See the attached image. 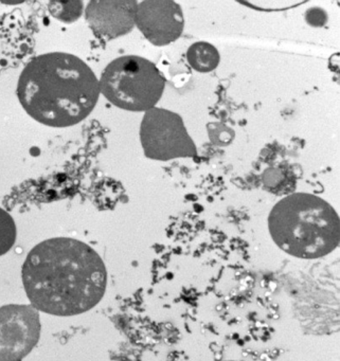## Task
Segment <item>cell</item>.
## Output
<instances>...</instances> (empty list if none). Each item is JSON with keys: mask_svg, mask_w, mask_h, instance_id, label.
Segmentation results:
<instances>
[{"mask_svg": "<svg viewBox=\"0 0 340 361\" xmlns=\"http://www.w3.org/2000/svg\"><path fill=\"white\" fill-rule=\"evenodd\" d=\"M166 84L159 68L139 56L115 59L99 80L100 94L114 106L130 113H145L157 106Z\"/></svg>", "mask_w": 340, "mask_h": 361, "instance_id": "cell-4", "label": "cell"}, {"mask_svg": "<svg viewBox=\"0 0 340 361\" xmlns=\"http://www.w3.org/2000/svg\"><path fill=\"white\" fill-rule=\"evenodd\" d=\"M187 62L193 71L209 73L215 71L221 62L219 50L208 42H196L188 48Z\"/></svg>", "mask_w": 340, "mask_h": 361, "instance_id": "cell-9", "label": "cell"}, {"mask_svg": "<svg viewBox=\"0 0 340 361\" xmlns=\"http://www.w3.org/2000/svg\"><path fill=\"white\" fill-rule=\"evenodd\" d=\"M18 238L16 221L8 211L0 207V257L11 250Z\"/></svg>", "mask_w": 340, "mask_h": 361, "instance_id": "cell-11", "label": "cell"}, {"mask_svg": "<svg viewBox=\"0 0 340 361\" xmlns=\"http://www.w3.org/2000/svg\"><path fill=\"white\" fill-rule=\"evenodd\" d=\"M99 79L79 56L49 52L33 58L20 73L16 96L40 124L66 128L83 122L100 98Z\"/></svg>", "mask_w": 340, "mask_h": 361, "instance_id": "cell-2", "label": "cell"}, {"mask_svg": "<svg viewBox=\"0 0 340 361\" xmlns=\"http://www.w3.org/2000/svg\"><path fill=\"white\" fill-rule=\"evenodd\" d=\"M31 305L45 314L73 317L100 303L107 286L102 257L85 243L54 238L31 249L22 268Z\"/></svg>", "mask_w": 340, "mask_h": 361, "instance_id": "cell-1", "label": "cell"}, {"mask_svg": "<svg viewBox=\"0 0 340 361\" xmlns=\"http://www.w3.org/2000/svg\"><path fill=\"white\" fill-rule=\"evenodd\" d=\"M135 27L156 47L176 42L185 29L181 6L173 0H145L137 5Z\"/></svg>", "mask_w": 340, "mask_h": 361, "instance_id": "cell-7", "label": "cell"}, {"mask_svg": "<svg viewBox=\"0 0 340 361\" xmlns=\"http://www.w3.org/2000/svg\"><path fill=\"white\" fill-rule=\"evenodd\" d=\"M228 361H233V360H228Z\"/></svg>", "mask_w": 340, "mask_h": 361, "instance_id": "cell-13", "label": "cell"}, {"mask_svg": "<svg viewBox=\"0 0 340 361\" xmlns=\"http://www.w3.org/2000/svg\"><path fill=\"white\" fill-rule=\"evenodd\" d=\"M50 16L63 24H73L79 20L85 11L83 1H50L47 4Z\"/></svg>", "mask_w": 340, "mask_h": 361, "instance_id": "cell-10", "label": "cell"}, {"mask_svg": "<svg viewBox=\"0 0 340 361\" xmlns=\"http://www.w3.org/2000/svg\"><path fill=\"white\" fill-rule=\"evenodd\" d=\"M39 310L26 304L0 307V361H22L41 338Z\"/></svg>", "mask_w": 340, "mask_h": 361, "instance_id": "cell-6", "label": "cell"}, {"mask_svg": "<svg viewBox=\"0 0 340 361\" xmlns=\"http://www.w3.org/2000/svg\"><path fill=\"white\" fill-rule=\"evenodd\" d=\"M138 3L128 0L90 1L86 5L85 20L96 37L116 39L132 32Z\"/></svg>", "mask_w": 340, "mask_h": 361, "instance_id": "cell-8", "label": "cell"}, {"mask_svg": "<svg viewBox=\"0 0 340 361\" xmlns=\"http://www.w3.org/2000/svg\"><path fill=\"white\" fill-rule=\"evenodd\" d=\"M139 137L147 159L166 162L198 156L183 117L164 107L155 106L143 114Z\"/></svg>", "mask_w": 340, "mask_h": 361, "instance_id": "cell-5", "label": "cell"}, {"mask_svg": "<svg viewBox=\"0 0 340 361\" xmlns=\"http://www.w3.org/2000/svg\"><path fill=\"white\" fill-rule=\"evenodd\" d=\"M267 223L274 244L297 259H320L339 246V215L315 194L297 192L281 198Z\"/></svg>", "mask_w": 340, "mask_h": 361, "instance_id": "cell-3", "label": "cell"}, {"mask_svg": "<svg viewBox=\"0 0 340 361\" xmlns=\"http://www.w3.org/2000/svg\"><path fill=\"white\" fill-rule=\"evenodd\" d=\"M209 138L212 143L219 147L229 145L234 139V132L223 123L208 124Z\"/></svg>", "mask_w": 340, "mask_h": 361, "instance_id": "cell-12", "label": "cell"}]
</instances>
